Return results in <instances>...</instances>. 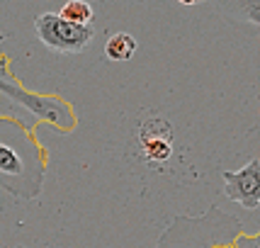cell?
I'll return each mask as SVG.
<instances>
[{"mask_svg": "<svg viewBox=\"0 0 260 248\" xmlns=\"http://www.w3.org/2000/svg\"><path fill=\"white\" fill-rule=\"evenodd\" d=\"M34 29H37V37L42 39V44L51 51H58V54H80L95 37L92 24H88V27L71 24L63 17H58V12L39 15L34 20Z\"/></svg>", "mask_w": 260, "mask_h": 248, "instance_id": "3", "label": "cell"}, {"mask_svg": "<svg viewBox=\"0 0 260 248\" xmlns=\"http://www.w3.org/2000/svg\"><path fill=\"white\" fill-rule=\"evenodd\" d=\"M246 20L253 24H260V3H248L246 5Z\"/></svg>", "mask_w": 260, "mask_h": 248, "instance_id": "9", "label": "cell"}, {"mask_svg": "<svg viewBox=\"0 0 260 248\" xmlns=\"http://www.w3.org/2000/svg\"><path fill=\"white\" fill-rule=\"evenodd\" d=\"M238 236L241 222L236 216L209 207L202 216H175L160 234L156 248H234Z\"/></svg>", "mask_w": 260, "mask_h": 248, "instance_id": "2", "label": "cell"}, {"mask_svg": "<svg viewBox=\"0 0 260 248\" xmlns=\"http://www.w3.org/2000/svg\"><path fill=\"white\" fill-rule=\"evenodd\" d=\"M46 153L22 122L0 117V188L22 200L42 192Z\"/></svg>", "mask_w": 260, "mask_h": 248, "instance_id": "1", "label": "cell"}, {"mask_svg": "<svg viewBox=\"0 0 260 248\" xmlns=\"http://www.w3.org/2000/svg\"><path fill=\"white\" fill-rule=\"evenodd\" d=\"M139 151L148 163H166L173 153V127L163 119H148L136 132Z\"/></svg>", "mask_w": 260, "mask_h": 248, "instance_id": "5", "label": "cell"}, {"mask_svg": "<svg viewBox=\"0 0 260 248\" xmlns=\"http://www.w3.org/2000/svg\"><path fill=\"white\" fill-rule=\"evenodd\" d=\"M136 54V39L129 32H114L105 42V56L110 61H129Z\"/></svg>", "mask_w": 260, "mask_h": 248, "instance_id": "6", "label": "cell"}, {"mask_svg": "<svg viewBox=\"0 0 260 248\" xmlns=\"http://www.w3.org/2000/svg\"><path fill=\"white\" fill-rule=\"evenodd\" d=\"M234 248H260V231L258 234H241L234 241Z\"/></svg>", "mask_w": 260, "mask_h": 248, "instance_id": "8", "label": "cell"}, {"mask_svg": "<svg viewBox=\"0 0 260 248\" xmlns=\"http://www.w3.org/2000/svg\"><path fill=\"white\" fill-rule=\"evenodd\" d=\"M224 192L229 200L238 202L246 209L260 207V161L250 158L241 170H224Z\"/></svg>", "mask_w": 260, "mask_h": 248, "instance_id": "4", "label": "cell"}, {"mask_svg": "<svg viewBox=\"0 0 260 248\" xmlns=\"http://www.w3.org/2000/svg\"><path fill=\"white\" fill-rule=\"evenodd\" d=\"M58 17H63V20H66V22H71V24L88 27V24H92L95 10H92L90 3H85V0H71V3H66V5L61 8Z\"/></svg>", "mask_w": 260, "mask_h": 248, "instance_id": "7", "label": "cell"}]
</instances>
